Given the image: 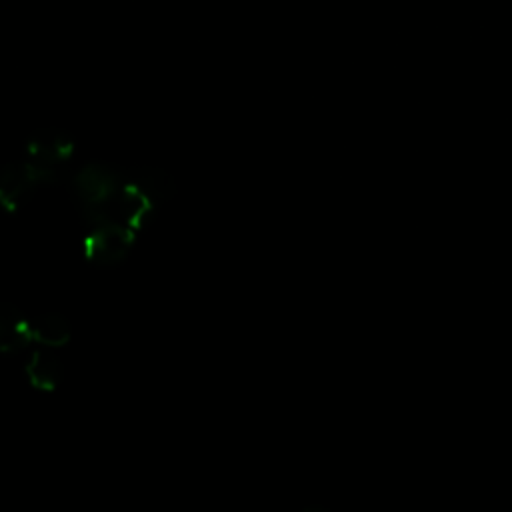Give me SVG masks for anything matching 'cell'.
I'll use <instances>...</instances> for the list:
<instances>
[{"instance_id":"obj_1","label":"cell","mask_w":512,"mask_h":512,"mask_svg":"<svg viewBox=\"0 0 512 512\" xmlns=\"http://www.w3.org/2000/svg\"><path fill=\"white\" fill-rule=\"evenodd\" d=\"M58 180V170L38 166L34 162L16 160L0 168V208L6 214H16L28 204L40 184Z\"/></svg>"},{"instance_id":"obj_2","label":"cell","mask_w":512,"mask_h":512,"mask_svg":"<svg viewBox=\"0 0 512 512\" xmlns=\"http://www.w3.org/2000/svg\"><path fill=\"white\" fill-rule=\"evenodd\" d=\"M124 170L106 162H88L72 178L74 198L84 218L98 212L124 184Z\"/></svg>"},{"instance_id":"obj_3","label":"cell","mask_w":512,"mask_h":512,"mask_svg":"<svg viewBox=\"0 0 512 512\" xmlns=\"http://www.w3.org/2000/svg\"><path fill=\"white\" fill-rule=\"evenodd\" d=\"M136 234V230L112 220L90 224L82 242L84 258L96 266H118L132 252Z\"/></svg>"},{"instance_id":"obj_4","label":"cell","mask_w":512,"mask_h":512,"mask_svg":"<svg viewBox=\"0 0 512 512\" xmlns=\"http://www.w3.org/2000/svg\"><path fill=\"white\" fill-rule=\"evenodd\" d=\"M154 206L156 202L142 188H138L134 182L124 180V184L116 190V194L98 212H94L84 220L88 226L104 220H112L140 232L152 218Z\"/></svg>"},{"instance_id":"obj_5","label":"cell","mask_w":512,"mask_h":512,"mask_svg":"<svg viewBox=\"0 0 512 512\" xmlns=\"http://www.w3.org/2000/svg\"><path fill=\"white\" fill-rule=\"evenodd\" d=\"M74 138L62 128H38L34 130L24 146L26 158L38 166L58 170L74 154Z\"/></svg>"},{"instance_id":"obj_6","label":"cell","mask_w":512,"mask_h":512,"mask_svg":"<svg viewBox=\"0 0 512 512\" xmlns=\"http://www.w3.org/2000/svg\"><path fill=\"white\" fill-rule=\"evenodd\" d=\"M24 374L28 384L38 392H54L64 378V364L52 348L40 346L30 352Z\"/></svg>"},{"instance_id":"obj_7","label":"cell","mask_w":512,"mask_h":512,"mask_svg":"<svg viewBox=\"0 0 512 512\" xmlns=\"http://www.w3.org/2000/svg\"><path fill=\"white\" fill-rule=\"evenodd\" d=\"M30 342V320L14 304L0 302V354L20 352Z\"/></svg>"},{"instance_id":"obj_8","label":"cell","mask_w":512,"mask_h":512,"mask_svg":"<svg viewBox=\"0 0 512 512\" xmlns=\"http://www.w3.org/2000/svg\"><path fill=\"white\" fill-rule=\"evenodd\" d=\"M124 178L142 188L156 204L170 200L176 192L172 176L156 166H132L124 170Z\"/></svg>"},{"instance_id":"obj_9","label":"cell","mask_w":512,"mask_h":512,"mask_svg":"<svg viewBox=\"0 0 512 512\" xmlns=\"http://www.w3.org/2000/svg\"><path fill=\"white\" fill-rule=\"evenodd\" d=\"M30 330H32V342L46 348H62L72 338L68 320L56 312H48L30 320Z\"/></svg>"}]
</instances>
